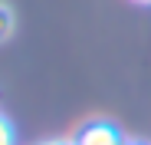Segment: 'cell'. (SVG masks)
<instances>
[{"label": "cell", "mask_w": 151, "mask_h": 145, "mask_svg": "<svg viewBox=\"0 0 151 145\" xmlns=\"http://www.w3.org/2000/svg\"><path fill=\"white\" fill-rule=\"evenodd\" d=\"M76 145H125V138L109 122H92L76 135Z\"/></svg>", "instance_id": "obj_1"}, {"label": "cell", "mask_w": 151, "mask_h": 145, "mask_svg": "<svg viewBox=\"0 0 151 145\" xmlns=\"http://www.w3.org/2000/svg\"><path fill=\"white\" fill-rule=\"evenodd\" d=\"M10 33H13V13H10V7L0 4V43H4Z\"/></svg>", "instance_id": "obj_2"}, {"label": "cell", "mask_w": 151, "mask_h": 145, "mask_svg": "<svg viewBox=\"0 0 151 145\" xmlns=\"http://www.w3.org/2000/svg\"><path fill=\"white\" fill-rule=\"evenodd\" d=\"M0 145H13V129L4 115H0Z\"/></svg>", "instance_id": "obj_3"}, {"label": "cell", "mask_w": 151, "mask_h": 145, "mask_svg": "<svg viewBox=\"0 0 151 145\" xmlns=\"http://www.w3.org/2000/svg\"><path fill=\"white\" fill-rule=\"evenodd\" d=\"M43 145H76V138H53V142H43Z\"/></svg>", "instance_id": "obj_4"}, {"label": "cell", "mask_w": 151, "mask_h": 145, "mask_svg": "<svg viewBox=\"0 0 151 145\" xmlns=\"http://www.w3.org/2000/svg\"><path fill=\"white\" fill-rule=\"evenodd\" d=\"M138 4H151V0H138Z\"/></svg>", "instance_id": "obj_5"}, {"label": "cell", "mask_w": 151, "mask_h": 145, "mask_svg": "<svg viewBox=\"0 0 151 145\" xmlns=\"http://www.w3.org/2000/svg\"><path fill=\"white\" fill-rule=\"evenodd\" d=\"M125 145H132V142H125Z\"/></svg>", "instance_id": "obj_6"}]
</instances>
